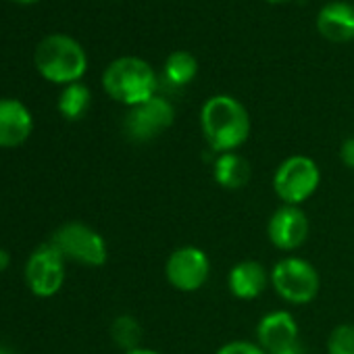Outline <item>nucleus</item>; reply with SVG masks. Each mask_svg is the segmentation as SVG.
Segmentation results:
<instances>
[{"label":"nucleus","mask_w":354,"mask_h":354,"mask_svg":"<svg viewBox=\"0 0 354 354\" xmlns=\"http://www.w3.org/2000/svg\"><path fill=\"white\" fill-rule=\"evenodd\" d=\"M201 129L217 154L236 152L250 136V115L238 98L215 94L201 109Z\"/></svg>","instance_id":"obj_1"},{"label":"nucleus","mask_w":354,"mask_h":354,"mask_svg":"<svg viewBox=\"0 0 354 354\" xmlns=\"http://www.w3.org/2000/svg\"><path fill=\"white\" fill-rule=\"evenodd\" d=\"M104 92L125 106H136L156 96L158 77L152 65L140 57H119L102 73Z\"/></svg>","instance_id":"obj_2"},{"label":"nucleus","mask_w":354,"mask_h":354,"mask_svg":"<svg viewBox=\"0 0 354 354\" xmlns=\"http://www.w3.org/2000/svg\"><path fill=\"white\" fill-rule=\"evenodd\" d=\"M38 73L53 84H75L88 69V55L84 46L67 34L46 36L34 53Z\"/></svg>","instance_id":"obj_3"},{"label":"nucleus","mask_w":354,"mask_h":354,"mask_svg":"<svg viewBox=\"0 0 354 354\" xmlns=\"http://www.w3.org/2000/svg\"><path fill=\"white\" fill-rule=\"evenodd\" d=\"M321 184L319 165L304 154H292L279 162L273 175V190L283 205L300 207L306 203Z\"/></svg>","instance_id":"obj_4"},{"label":"nucleus","mask_w":354,"mask_h":354,"mask_svg":"<svg viewBox=\"0 0 354 354\" xmlns=\"http://www.w3.org/2000/svg\"><path fill=\"white\" fill-rule=\"evenodd\" d=\"M277 296L290 304H310L321 290L319 271L300 257H286L269 271Z\"/></svg>","instance_id":"obj_5"},{"label":"nucleus","mask_w":354,"mask_h":354,"mask_svg":"<svg viewBox=\"0 0 354 354\" xmlns=\"http://www.w3.org/2000/svg\"><path fill=\"white\" fill-rule=\"evenodd\" d=\"M50 242L65 257V261H73L86 267H102L109 257L104 238L96 230L80 221H69L61 225L53 234Z\"/></svg>","instance_id":"obj_6"},{"label":"nucleus","mask_w":354,"mask_h":354,"mask_svg":"<svg viewBox=\"0 0 354 354\" xmlns=\"http://www.w3.org/2000/svg\"><path fill=\"white\" fill-rule=\"evenodd\" d=\"M211 275L209 254L198 246H180L175 248L165 263V277L171 288L184 294L198 292L207 286Z\"/></svg>","instance_id":"obj_7"},{"label":"nucleus","mask_w":354,"mask_h":354,"mask_svg":"<svg viewBox=\"0 0 354 354\" xmlns=\"http://www.w3.org/2000/svg\"><path fill=\"white\" fill-rule=\"evenodd\" d=\"M175 121V109L165 96H152L127 111L123 131L131 142H150L167 131Z\"/></svg>","instance_id":"obj_8"},{"label":"nucleus","mask_w":354,"mask_h":354,"mask_svg":"<svg viewBox=\"0 0 354 354\" xmlns=\"http://www.w3.org/2000/svg\"><path fill=\"white\" fill-rule=\"evenodd\" d=\"M26 281L40 298L55 296L65 283V257L53 242L40 244L26 263Z\"/></svg>","instance_id":"obj_9"},{"label":"nucleus","mask_w":354,"mask_h":354,"mask_svg":"<svg viewBox=\"0 0 354 354\" xmlns=\"http://www.w3.org/2000/svg\"><path fill=\"white\" fill-rule=\"evenodd\" d=\"M308 219L300 207L281 205L267 223V238L269 242L283 252H292L300 248L308 238Z\"/></svg>","instance_id":"obj_10"},{"label":"nucleus","mask_w":354,"mask_h":354,"mask_svg":"<svg viewBox=\"0 0 354 354\" xmlns=\"http://www.w3.org/2000/svg\"><path fill=\"white\" fill-rule=\"evenodd\" d=\"M257 344L267 354H277L298 344V323L288 310H271L257 325Z\"/></svg>","instance_id":"obj_11"},{"label":"nucleus","mask_w":354,"mask_h":354,"mask_svg":"<svg viewBox=\"0 0 354 354\" xmlns=\"http://www.w3.org/2000/svg\"><path fill=\"white\" fill-rule=\"evenodd\" d=\"M34 129L30 109L15 98H0V148L21 146Z\"/></svg>","instance_id":"obj_12"},{"label":"nucleus","mask_w":354,"mask_h":354,"mask_svg":"<svg viewBox=\"0 0 354 354\" xmlns=\"http://www.w3.org/2000/svg\"><path fill=\"white\" fill-rule=\"evenodd\" d=\"M317 32L331 44H346L354 40V5L344 0L327 3L317 15Z\"/></svg>","instance_id":"obj_13"},{"label":"nucleus","mask_w":354,"mask_h":354,"mask_svg":"<svg viewBox=\"0 0 354 354\" xmlns=\"http://www.w3.org/2000/svg\"><path fill=\"white\" fill-rule=\"evenodd\" d=\"M271 283V275L259 261H240L227 273V288L232 296L240 300L259 298L267 286Z\"/></svg>","instance_id":"obj_14"},{"label":"nucleus","mask_w":354,"mask_h":354,"mask_svg":"<svg viewBox=\"0 0 354 354\" xmlns=\"http://www.w3.org/2000/svg\"><path fill=\"white\" fill-rule=\"evenodd\" d=\"M213 180L223 190H242L252 180V167L242 154L223 152L213 162Z\"/></svg>","instance_id":"obj_15"},{"label":"nucleus","mask_w":354,"mask_h":354,"mask_svg":"<svg viewBox=\"0 0 354 354\" xmlns=\"http://www.w3.org/2000/svg\"><path fill=\"white\" fill-rule=\"evenodd\" d=\"M162 75L165 80L175 86L182 88L194 82V77L198 75V61L192 53L188 50H175L165 59L162 65Z\"/></svg>","instance_id":"obj_16"},{"label":"nucleus","mask_w":354,"mask_h":354,"mask_svg":"<svg viewBox=\"0 0 354 354\" xmlns=\"http://www.w3.org/2000/svg\"><path fill=\"white\" fill-rule=\"evenodd\" d=\"M92 102V92L88 86H84L82 82L69 84L63 88L61 96H59V113L69 119V121H77L82 119Z\"/></svg>","instance_id":"obj_17"},{"label":"nucleus","mask_w":354,"mask_h":354,"mask_svg":"<svg viewBox=\"0 0 354 354\" xmlns=\"http://www.w3.org/2000/svg\"><path fill=\"white\" fill-rule=\"evenodd\" d=\"M111 337H113L115 346H119L121 350L129 352L133 348H140V342H142V325L131 315H119L111 323Z\"/></svg>","instance_id":"obj_18"},{"label":"nucleus","mask_w":354,"mask_h":354,"mask_svg":"<svg viewBox=\"0 0 354 354\" xmlns=\"http://www.w3.org/2000/svg\"><path fill=\"white\" fill-rule=\"evenodd\" d=\"M327 354H354V325H335L327 337Z\"/></svg>","instance_id":"obj_19"},{"label":"nucleus","mask_w":354,"mask_h":354,"mask_svg":"<svg viewBox=\"0 0 354 354\" xmlns=\"http://www.w3.org/2000/svg\"><path fill=\"white\" fill-rule=\"evenodd\" d=\"M215 354H267V352L259 344H252L246 339H236V342L223 344Z\"/></svg>","instance_id":"obj_20"},{"label":"nucleus","mask_w":354,"mask_h":354,"mask_svg":"<svg viewBox=\"0 0 354 354\" xmlns=\"http://www.w3.org/2000/svg\"><path fill=\"white\" fill-rule=\"evenodd\" d=\"M339 158H342V162L346 167L354 169V136H350V138L344 140V144L339 148Z\"/></svg>","instance_id":"obj_21"},{"label":"nucleus","mask_w":354,"mask_h":354,"mask_svg":"<svg viewBox=\"0 0 354 354\" xmlns=\"http://www.w3.org/2000/svg\"><path fill=\"white\" fill-rule=\"evenodd\" d=\"M9 265H11V254L5 248H0V273H3Z\"/></svg>","instance_id":"obj_22"},{"label":"nucleus","mask_w":354,"mask_h":354,"mask_svg":"<svg viewBox=\"0 0 354 354\" xmlns=\"http://www.w3.org/2000/svg\"><path fill=\"white\" fill-rule=\"evenodd\" d=\"M277 354H306V350L300 346V342L298 344H294V346H290V348H286V350H281V352H277Z\"/></svg>","instance_id":"obj_23"},{"label":"nucleus","mask_w":354,"mask_h":354,"mask_svg":"<svg viewBox=\"0 0 354 354\" xmlns=\"http://www.w3.org/2000/svg\"><path fill=\"white\" fill-rule=\"evenodd\" d=\"M125 354H160V352H156V350H152V348L140 346V348H133V350H129V352H125Z\"/></svg>","instance_id":"obj_24"},{"label":"nucleus","mask_w":354,"mask_h":354,"mask_svg":"<svg viewBox=\"0 0 354 354\" xmlns=\"http://www.w3.org/2000/svg\"><path fill=\"white\" fill-rule=\"evenodd\" d=\"M11 3H17V5H34L38 0H11Z\"/></svg>","instance_id":"obj_25"},{"label":"nucleus","mask_w":354,"mask_h":354,"mask_svg":"<svg viewBox=\"0 0 354 354\" xmlns=\"http://www.w3.org/2000/svg\"><path fill=\"white\" fill-rule=\"evenodd\" d=\"M0 354H15V350H11L7 346H0Z\"/></svg>","instance_id":"obj_26"},{"label":"nucleus","mask_w":354,"mask_h":354,"mask_svg":"<svg viewBox=\"0 0 354 354\" xmlns=\"http://www.w3.org/2000/svg\"><path fill=\"white\" fill-rule=\"evenodd\" d=\"M269 5H283V3H290V0H265Z\"/></svg>","instance_id":"obj_27"}]
</instances>
